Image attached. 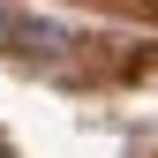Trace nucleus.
I'll use <instances>...</instances> for the list:
<instances>
[{
    "label": "nucleus",
    "instance_id": "1",
    "mask_svg": "<svg viewBox=\"0 0 158 158\" xmlns=\"http://www.w3.org/2000/svg\"><path fill=\"white\" fill-rule=\"evenodd\" d=\"M15 38H23V53H60V45H68L60 23H15Z\"/></svg>",
    "mask_w": 158,
    "mask_h": 158
},
{
    "label": "nucleus",
    "instance_id": "2",
    "mask_svg": "<svg viewBox=\"0 0 158 158\" xmlns=\"http://www.w3.org/2000/svg\"><path fill=\"white\" fill-rule=\"evenodd\" d=\"M8 38H15V15H0V45H8Z\"/></svg>",
    "mask_w": 158,
    "mask_h": 158
}]
</instances>
